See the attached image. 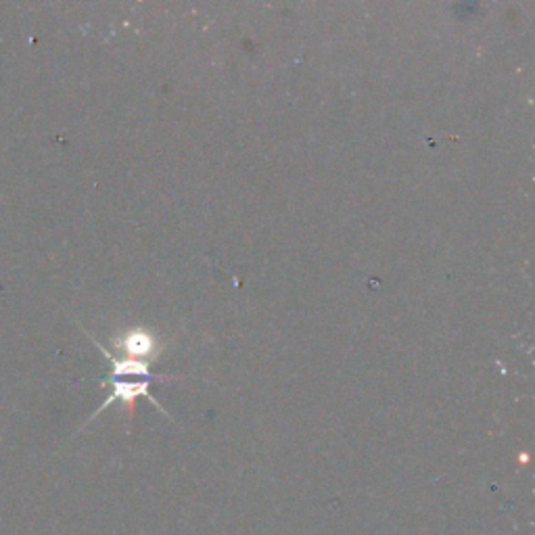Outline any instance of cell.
<instances>
[{
	"mask_svg": "<svg viewBox=\"0 0 535 535\" xmlns=\"http://www.w3.org/2000/svg\"><path fill=\"white\" fill-rule=\"evenodd\" d=\"M122 347H124L128 353H132V356H142V353L153 351L155 343H153V339H151L149 335H142L140 331H134V333H130V335L124 337Z\"/></svg>",
	"mask_w": 535,
	"mask_h": 535,
	"instance_id": "6da1fadb",
	"label": "cell"
}]
</instances>
